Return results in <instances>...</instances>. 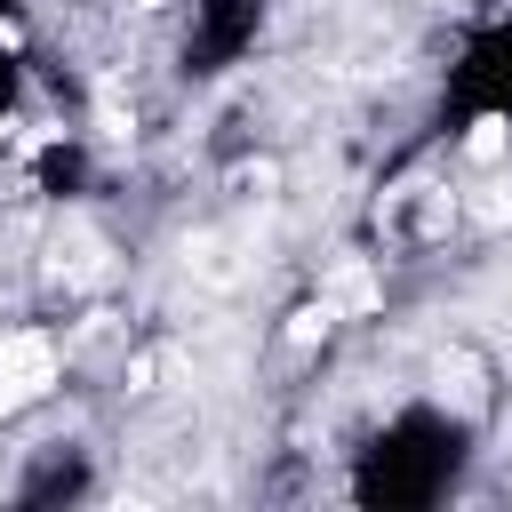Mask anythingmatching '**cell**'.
I'll return each instance as SVG.
<instances>
[{
    "instance_id": "277c9868",
    "label": "cell",
    "mask_w": 512,
    "mask_h": 512,
    "mask_svg": "<svg viewBox=\"0 0 512 512\" xmlns=\"http://www.w3.org/2000/svg\"><path fill=\"white\" fill-rule=\"evenodd\" d=\"M328 296H336V312L352 304V312H376V280H368V264H344L336 280H328Z\"/></svg>"
},
{
    "instance_id": "7a4b0ae2",
    "label": "cell",
    "mask_w": 512,
    "mask_h": 512,
    "mask_svg": "<svg viewBox=\"0 0 512 512\" xmlns=\"http://www.w3.org/2000/svg\"><path fill=\"white\" fill-rule=\"evenodd\" d=\"M432 376H440V392H456L464 408H480V400H488V384H480V360H472V352H440V360H432Z\"/></svg>"
},
{
    "instance_id": "8992f818",
    "label": "cell",
    "mask_w": 512,
    "mask_h": 512,
    "mask_svg": "<svg viewBox=\"0 0 512 512\" xmlns=\"http://www.w3.org/2000/svg\"><path fill=\"white\" fill-rule=\"evenodd\" d=\"M472 224H480V232H496V224H512V184H488V192L472 200Z\"/></svg>"
},
{
    "instance_id": "ba28073f",
    "label": "cell",
    "mask_w": 512,
    "mask_h": 512,
    "mask_svg": "<svg viewBox=\"0 0 512 512\" xmlns=\"http://www.w3.org/2000/svg\"><path fill=\"white\" fill-rule=\"evenodd\" d=\"M96 128H104V136H128V112H120V96H112V88L96 96Z\"/></svg>"
},
{
    "instance_id": "52a82bcc",
    "label": "cell",
    "mask_w": 512,
    "mask_h": 512,
    "mask_svg": "<svg viewBox=\"0 0 512 512\" xmlns=\"http://www.w3.org/2000/svg\"><path fill=\"white\" fill-rule=\"evenodd\" d=\"M448 224H456V200H448V192H432V200H424V216H416V232L432 240V232H448Z\"/></svg>"
},
{
    "instance_id": "3957f363",
    "label": "cell",
    "mask_w": 512,
    "mask_h": 512,
    "mask_svg": "<svg viewBox=\"0 0 512 512\" xmlns=\"http://www.w3.org/2000/svg\"><path fill=\"white\" fill-rule=\"evenodd\" d=\"M328 328H336V296H320V304H296V312H288V344H296V352H304V344H320Z\"/></svg>"
},
{
    "instance_id": "5b68a950",
    "label": "cell",
    "mask_w": 512,
    "mask_h": 512,
    "mask_svg": "<svg viewBox=\"0 0 512 512\" xmlns=\"http://www.w3.org/2000/svg\"><path fill=\"white\" fill-rule=\"evenodd\" d=\"M504 144H512V128H504L496 112H488V120H472V136H464V152H472V160H504Z\"/></svg>"
},
{
    "instance_id": "9c48e42d",
    "label": "cell",
    "mask_w": 512,
    "mask_h": 512,
    "mask_svg": "<svg viewBox=\"0 0 512 512\" xmlns=\"http://www.w3.org/2000/svg\"><path fill=\"white\" fill-rule=\"evenodd\" d=\"M136 8H168V0H136Z\"/></svg>"
},
{
    "instance_id": "6da1fadb",
    "label": "cell",
    "mask_w": 512,
    "mask_h": 512,
    "mask_svg": "<svg viewBox=\"0 0 512 512\" xmlns=\"http://www.w3.org/2000/svg\"><path fill=\"white\" fill-rule=\"evenodd\" d=\"M56 376H64L56 336H40V328H8V336H0V416H16V408H32V400H48V392H56Z\"/></svg>"
}]
</instances>
